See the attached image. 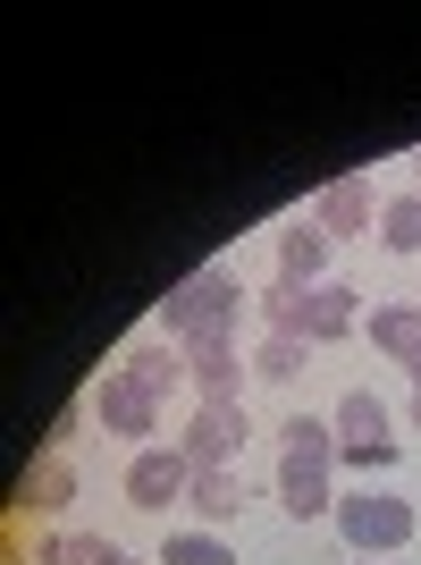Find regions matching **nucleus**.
I'll return each mask as SVG.
<instances>
[{
    "label": "nucleus",
    "mask_w": 421,
    "mask_h": 565,
    "mask_svg": "<svg viewBox=\"0 0 421 565\" xmlns=\"http://www.w3.org/2000/svg\"><path fill=\"white\" fill-rule=\"evenodd\" d=\"M245 305H253V296H245V279H236L228 262H203V270H194V279H177L161 296V338L169 347H236V321H245Z\"/></svg>",
    "instance_id": "f257e3e1"
},
{
    "label": "nucleus",
    "mask_w": 421,
    "mask_h": 565,
    "mask_svg": "<svg viewBox=\"0 0 421 565\" xmlns=\"http://www.w3.org/2000/svg\"><path fill=\"white\" fill-rule=\"evenodd\" d=\"M279 439H287V448H279V498H287V515H295V523L337 515V490H328V472H337V430H328L321 414H287Z\"/></svg>",
    "instance_id": "f03ea898"
},
{
    "label": "nucleus",
    "mask_w": 421,
    "mask_h": 565,
    "mask_svg": "<svg viewBox=\"0 0 421 565\" xmlns=\"http://www.w3.org/2000/svg\"><path fill=\"white\" fill-rule=\"evenodd\" d=\"M337 541H346V557H397L404 541L421 532V515H413V498H397V490H354V498H337Z\"/></svg>",
    "instance_id": "7ed1b4c3"
},
{
    "label": "nucleus",
    "mask_w": 421,
    "mask_h": 565,
    "mask_svg": "<svg viewBox=\"0 0 421 565\" xmlns=\"http://www.w3.org/2000/svg\"><path fill=\"white\" fill-rule=\"evenodd\" d=\"M328 430H337V465H354V472H388L404 456L397 423H388V405H379L371 388H346L337 414H328Z\"/></svg>",
    "instance_id": "20e7f679"
},
{
    "label": "nucleus",
    "mask_w": 421,
    "mask_h": 565,
    "mask_svg": "<svg viewBox=\"0 0 421 565\" xmlns=\"http://www.w3.org/2000/svg\"><path fill=\"white\" fill-rule=\"evenodd\" d=\"M186 490H194V465H186V448H136L127 456V507H143V515H161V507H186Z\"/></svg>",
    "instance_id": "39448f33"
},
{
    "label": "nucleus",
    "mask_w": 421,
    "mask_h": 565,
    "mask_svg": "<svg viewBox=\"0 0 421 565\" xmlns=\"http://www.w3.org/2000/svg\"><path fill=\"white\" fill-rule=\"evenodd\" d=\"M94 423L110 430V439H136V448H152V430H161V397H152L136 372H110V380L94 388Z\"/></svg>",
    "instance_id": "423d86ee"
},
{
    "label": "nucleus",
    "mask_w": 421,
    "mask_h": 565,
    "mask_svg": "<svg viewBox=\"0 0 421 565\" xmlns=\"http://www.w3.org/2000/svg\"><path fill=\"white\" fill-rule=\"evenodd\" d=\"M253 439V423H245V405H194V423H186V465L194 472H219V465H236V448Z\"/></svg>",
    "instance_id": "0eeeda50"
},
{
    "label": "nucleus",
    "mask_w": 421,
    "mask_h": 565,
    "mask_svg": "<svg viewBox=\"0 0 421 565\" xmlns=\"http://www.w3.org/2000/svg\"><path fill=\"white\" fill-rule=\"evenodd\" d=\"M379 186L363 178V169H346V178H328L321 194H312V220H321V236H363V228H379Z\"/></svg>",
    "instance_id": "6e6552de"
},
{
    "label": "nucleus",
    "mask_w": 421,
    "mask_h": 565,
    "mask_svg": "<svg viewBox=\"0 0 421 565\" xmlns=\"http://www.w3.org/2000/svg\"><path fill=\"white\" fill-rule=\"evenodd\" d=\"M270 254H279V287H321V270H328L321 220H287V228L270 236Z\"/></svg>",
    "instance_id": "1a4fd4ad"
},
{
    "label": "nucleus",
    "mask_w": 421,
    "mask_h": 565,
    "mask_svg": "<svg viewBox=\"0 0 421 565\" xmlns=\"http://www.w3.org/2000/svg\"><path fill=\"white\" fill-rule=\"evenodd\" d=\"M245 380H253V372L236 363V347H194L186 354V388L203 405H236V397H245Z\"/></svg>",
    "instance_id": "9d476101"
},
{
    "label": "nucleus",
    "mask_w": 421,
    "mask_h": 565,
    "mask_svg": "<svg viewBox=\"0 0 421 565\" xmlns=\"http://www.w3.org/2000/svg\"><path fill=\"white\" fill-rule=\"evenodd\" d=\"M68 498H76V465L60 448H43L34 465H25V481H18V507H25V515H60Z\"/></svg>",
    "instance_id": "9b49d317"
},
{
    "label": "nucleus",
    "mask_w": 421,
    "mask_h": 565,
    "mask_svg": "<svg viewBox=\"0 0 421 565\" xmlns=\"http://www.w3.org/2000/svg\"><path fill=\"white\" fill-rule=\"evenodd\" d=\"M354 330H363V296H354V287L346 279H321V287H312V347H337V338H354Z\"/></svg>",
    "instance_id": "f8f14e48"
},
{
    "label": "nucleus",
    "mask_w": 421,
    "mask_h": 565,
    "mask_svg": "<svg viewBox=\"0 0 421 565\" xmlns=\"http://www.w3.org/2000/svg\"><path fill=\"white\" fill-rule=\"evenodd\" d=\"M118 372H136L152 397H169V388H186V347H169V338H143V347L127 354Z\"/></svg>",
    "instance_id": "ddd939ff"
},
{
    "label": "nucleus",
    "mask_w": 421,
    "mask_h": 565,
    "mask_svg": "<svg viewBox=\"0 0 421 565\" xmlns=\"http://www.w3.org/2000/svg\"><path fill=\"white\" fill-rule=\"evenodd\" d=\"M186 507H194L203 523H236V515H245V481H236V465H219V472H194Z\"/></svg>",
    "instance_id": "4468645a"
},
{
    "label": "nucleus",
    "mask_w": 421,
    "mask_h": 565,
    "mask_svg": "<svg viewBox=\"0 0 421 565\" xmlns=\"http://www.w3.org/2000/svg\"><path fill=\"white\" fill-rule=\"evenodd\" d=\"M363 338H371L379 354H397V363H404V354L421 347V312L413 305H379V312H363Z\"/></svg>",
    "instance_id": "2eb2a0df"
},
{
    "label": "nucleus",
    "mask_w": 421,
    "mask_h": 565,
    "mask_svg": "<svg viewBox=\"0 0 421 565\" xmlns=\"http://www.w3.org/2000/svg\"><path fill=\"white\" fill-rule=\"evenodd\" d=\"M161 565H236V541L186 523V532H169V541H161Z\"/></svg>",
    "instance_id": "dca6fc26"
},
{
    "label": "nucleus",
    "mask_w": 421,
    "mask_h": 565,
    "mask_svg": "<svg viewBox=\"0 0 421 565\" xmlns=\"http://www.w3.org/2000/svg\"><path fill=\"white\" fill-rule=\"evenodd\" d=\"M261 321H270V338H304L312 330V287H270V296H261Z\"/></svg>",
    "instance_id": "f3484780"
},
{
    "label": "nucleus",
    "mask_w": 421,
    "mask_h": 565,
    "mask_svg": "<svg viewBox=\"0 0 421 565\" xmlns=\"http://www.w3.org/2000/svg\"><path fill=\"white\" fill-rule=\"evenodd\" d=\"M379 245H388V254H421V186L379 212Z\"/></svg>",
    "instance_id": "a211bd4d"
},
{
    "label": "nucleus",
    "mask_w": 421,
    "mask_h": 565,
    "mask_svg": "<svg viewBox=\"0 0 421 565\" xmlns=\"http://www.w3.org/2000/svg\"><path fill=\"white\" fill-rule=\"evenodd\" d=\"M304 363H312V347H304V338H261L253 380H304Z\"/></svg>",
    "instance_id": "6ab92c4d"
},
{
    "label": "nucleus",
    "mask_w": 421,
    "mask_h": 565,
    "mask_svg": "<svg viewBox=\"0 0 421 565\" xmlns=\"http://www.w3.org/2000/svg\"><path fill=\"white\" fill-rule=\"evenodd\" d=\"M34 565H76V532H43V541H34Z\"/></svg>",
    "instance_id": "aec40b11"
},
{
    "label": "nucleus",
    "mask_w": 421,
    "mask_h": 565,
    "mask_svg": "<svg viewBox=\"0 0 421 565\" xmlns=\"http://www.w3.org/2000/svg\"><path fill=\"white\" fill-rule=\"evenodd\" d=\"M404 380H413V397H421V347H413V354H404Z\"/></svg>",
    "instance_id": "412c9836"
},
{
    "label": "nucleus",
    "mask_w": 421,
    "mask_h": 565,
    "mask_svg": "<svg viewBox=\"0 0 421 565\" xmlns=\"http://www.w3.org/2000/svg\"><path fill=\"white\" fill-rule=\"evenodd\" d=\"M101 565H143V557H127V548H110V557H101Z\"/></svg>",
    "instance_id": "4be33fe9"
},
{
    "label": "nucleus",
    "mask_w": 421,
    "mask_h": 565,
    "mask_svg": "<svg viewBox=\"0 0 421 565\" xmlns=\"http://www.w3.org/2000/svg\"><path fill=\"white\" fill-rule=\"evenodd\" d=\"M346 565H388V557H346Z\"/></svg>",
    "instance_id": "5701e85b"
},
{
    "label": "nucleus",
    "mask_w": 421,
    "mask_h": 565,
    "mask_svg": "<svg viewBox=\"0 0 421 565\" xmlns=\"http://www.w3.org/2000/svg\"><path fill=\"white\" fill-rule=\"evenodd\" d=\"M413 430H421V397H413Z\"/></svg>",
    "instance_id": "b1692460"
},
{
    "label": "nucleus",
    "mask_w": 421,
    "mask_h": 565,
    "mask_svg": "<svg viewBox=\"0 0 421 565\" xmlns=\"http://www.w3.org/2000/svg\"><path fill=\"white\" fill-rule=\"evenodd\" d=\"M413 178H421V152H413Z\"/></svg>",
    "instance_id": "393cba45"
},
{
    "label": "nucleus",
    "mask_w": 421,
    "mask_h": 565,
    "mask_svg": "<svg viewBox=\"0 0 421 565\" xmlns=\"http://www.w3.org/2000/svg\"><path fill=\"white\" fill-rule=\"evenodd\" d=\"M413 312H421V305H413Z\"/></svg>",
    "instance_id": "a878e982"
}]
</instances>
